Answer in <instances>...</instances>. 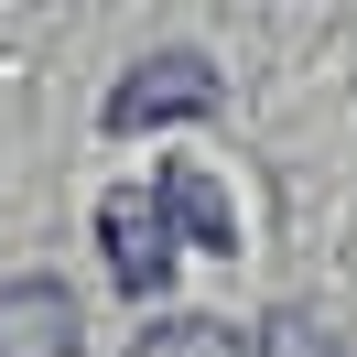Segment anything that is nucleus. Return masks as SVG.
Segmentation results:
<instances>
[{"instance_id":"1","label":"nucleus","mask_w":357,"mask_h":357,"mask_svg":"<svg viewBox=\"0 0 357 357\" xmlns=\"http://www.w3.org/2000/svg\"><path fill=\"white\" fill-rule=\"evenodd\" d=\"M206 98H217V66H206V54H152V66L119 76L109 130H152V119H184V109H206Z\"/></svg>"},{"instance_id":"2","label":"nucleus","mask_w":357,"mask_h":357,"mask_svg":"<svg viewBox=\"0 0 357 357\" xmlns=\"http://www.w3.org/2000/svg\"><path fill=\"white\" fill-rule=\"evenodd\" d=\"M98 227H109V249H119V282H162L174 249H162V195H152V184H130Z\"/></svg>"},{"instance_id":"3","label":"nucleus","mask_w":357,"mask_h":357,"mask_svg":"<svg viewBox=\"0 0 357 357\" xmlns=\"http://www.w3.org/2000/svg\"><path fill=\"white\" fill-rule=\"evenodd\" d=\"M141 357H238V335H227V325H162Z\"/></svg>"}]
</instances>
